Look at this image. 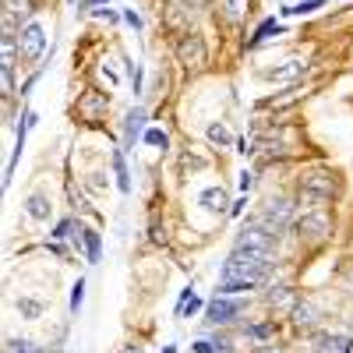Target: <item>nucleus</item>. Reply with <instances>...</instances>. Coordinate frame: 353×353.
<instances>
[{"label":"nucleus","mask_w":353,"mask_h":353,"mask_svg":"<svg viewBox=\"0 0 353 353\" xmlns=\"http://www.w3.org/2000/svg\"><path fill=\"white\" fill-rule=\"evenodd\" d=\"M272 269V251H251V248H233V254L223 261L219 272V293H244L254 290Z\"/></svg>","instance_id":"obj_1"},{"label":"nucleus","mask_w":353,"mask_h":353,"mask_svg":"<svg viewBox=\"0 0 353 353\" xmlns=\"http://www.w3.org/2000/svg\"><path fill=\"white\" fill-rule=\"evenodd\" d=\"M46 50V28L39 21H28L21 32H18V53H21V61H39Z\"/></svg>","instance_id":"obj_2"},{"label":"nucleus","mask_w":353,"mask_h":353,"mask_svg":"<svg viewBox=\"0 0 353 353\" xmlns=\"http://www.w3.org/2000/svg\"><path fill=\"white\" fill-rule=\"evenodd\" d=\"M241 311H244L241 301L226 297V293H216V297L205 304V321H209V325H230V321L237 318Z\"/></svg>","instance_id":"obj_3"},{"label":"nucleus","mask_w":353,"mask_h":353,"mask_svg":"<svg viewBox=\"0 0 353 353\" xmlns=\"http://www.w3.org/2000/svg\"><path fill=\"white\" fill-rule=\"evenodd\" d=\"M272 244H276V233L265 230L258 219H251L237 237V248H251V251H272Z\"/></svg>","instance_id":"obj_4"},{"label":"nucleus","mask_w":353,"mask_h":353,"mask_svg":"<svg viewBox=\"0 0 353 353\" xmlns=\"http://www.w3.org/2000/svg\"><path fill=\"white\" fill-rule=\"evenodd\" d=\"M176 57H181L184 68H201L205 61H209L201 36H181V43H176Z\"/></svg>","instance_id":"obj_5"},{"label":"nucleus","mask_w":353,"mask_h":353,"mask_svg":"<svg viewBox=\"0 0 353 353\" xmlns=\"http://www.w3.org/2000/svg\"><path fill=\"white\" fill-rule=\"evenodd\" d=\"M301 233H307V237H314V241L329 237V233H332L329 212H325V209H318V212H307V216L301 219Z\"/></svg>","instance_id":"obj_6"},{"label":"nucleus","mask_w":353,"mask_h":353,"mask_svg":"<svg viewBox=\"0 0 353 353\" xmlns=\"http://www.w3.org/2000/svg\"><path fill=\"white\" fill-rule=\"evenodd\" d=\"M198 205L201 209H209V212H226V191L223 188H205L201 194H198Z\"/></svg>","instance_id":"obj_7"},{"label":"nucleus","mask_w":353,"mask_h":353,"mask_svg":"<svg viewBox=\"0 0 353 353\" xmlns=\"http://www.w3.org/2000/svg\"><path fill=\"white\" fill-rule=\"evenodd\" d=\"M283 32H286V28H283V25H279L276 18H269V21H261V25H258V32H254V36L248 39V46L254 50V46H261L265 39H272V36H283Z\"/></svg>","instance_id":"obj_8"},{"label":"nucleus","mask_w":353,"mask_h":353,"mask_svg":"<svg viewBox=\"0 0 353 353\" xmlns=\"http://www.w3.org/2000/svg\"><path fill=\"white\" fill-rule=\"evenodd\" d=\"M269 304H272V307H283V311H293L301 301H297V293H293L290 286H272V293H269Z\"/></svg>","instance_id":"obj_9"},{"label":"nucleus","mask_w":353,"mask_h":353,"mask_svg":"<svg viewBox=\"0 0 353 353\" xmlns=\"http://www.w3.org/2000/svg\"><path fill=\"white\" fill-rule=\"evenodd\" d=\"M145 121H149V117H145V110H141V106L128 113V121H124V141H128V145H131V141H134V138L141 134Z\"/></svg>","instance_id":"obj_10"},{"label":"nucleus","mask_w":353,"mask_h":353,"mask_svg":"<svg viewBox=\"0 0 353 353\" xmlns=\"http://www.w3.org/2000/svg\"><path fill=\"white\" fill-rule=\"evenodd\" d=\"M113 173H117V188L128 194V191H131V173H128V166H124V152H121V149L113 152Z\"/></svg>","instance_id":"obj_11"},{"label":"nucleus","mask_w":353,"mask_h":353,"mask_svg":"<svg viewBox=\"0 0 353 353\" xmlns=\"http://www.w3.org/2000/svg\"><path fill=\"white\" fill-rule=\"evenodd\" d=\"M297 74H304V61H286V64H283V68H276V71H265V78H276V81L297 78Z\"/></svg>","instance_id":"obj_12"},{"label":"nucleus","mask_w":353,"mask_h":353,"mask_svg":"<svg viewBox=\"0 0 353 353\" xmlns=\"http://www.w3.org/2000/svg\"><path fill=\"white\" fill-rule=\"evenodd\" d=\"M25 212L32 216V219H50V201L43 194H32V198L25 201Z\"/></svg>","instance_id":"obj_13"},{"label":"nucleus","mask_w":353,"mask_h":353,"mask_svg":"<svg viewBox=\"0 0 353 353\" xmlns=\"http://www.w3.org/2000/svg\"><path fill=\"white\" fill-rule=\"evenodd\" d=\"M191 350H194V353H230V343H226L223 336H216V339H198Z\"/></svg>","instance_id":"obj_14"},{"label":"nucleus","mask_w":353,"mask_h":353,"mask_svg":"<svg viewBox=\"0 0 353 353\" xmlns=\"http://www.w3.org/2000/svg\"><path fill=\"white\" fill-rule=\"evenodd\" d=\"M81 241H85V258L88 261H99V233L96 230H81Z\"/></svg>","instance_id":"obj_15"},{"label":"nucleus","mask_w":353,"mask_h":353,"mask_svg":"<svg viewBox=\"0 0 353 353\" xmlns=\"http://www.w3.org/2000/svg\"><path fill=\"white\" fill-rule=\"evenodd\" d=\"M321 8V0H304V4H293V8H279V18H290V14H314Z\"/></svg>","instance_id":"obj_16"},{"label":"nucleus","mask_w":353,"mask_h":353,"mask_svg":"<svg viewBox=\"0 0 353 353\" xmlns=\"http://www.w3.org/2000/svg\"><path fill=\"white\" fill-rule=\"evenodd\" d=\"M209 141H212V145H223V149H226V145H233V134H230L226 124H209Z\"/></svg>","instance_id":"obj_17"},{"label":"nucleus","mask_w":353,"mask_h":353,"mask_svg":"<svg viewBox=\"0 0 353 353\" xmlns=\"http://www.w3.org/2000/svg\"><path fill=\"white\" fill-rule=\"evenodd\" d=\"M325 343H329V350H336V353H353V339H350V336H343V332L325 336Z\"/></svg>","instance_id":"obj_18"},{"label":"nucleus","mask_w":353,"mask_h":353,"mask_svg":"<svg viewBox=\"0 0 353 353\" xmlns=\"http://www.w3.org/2000/svg\"><path fill=\"white\" fill-rule=\"evenodd\" d=\"M293 321L297 325H314V304H297L293 307Z\"/></svg>","instance_id":"obj_19"},{"label":"nucleus","mask_w":353,"mask_h":353,"mask_svg":"<svg viewBox=\"0 0 353 353\" xmlns=\"http://www.w3.org/2000/svg\"><path fill=\"white\" fill-rule=\"evenodd\" d=\"M145 145H152V149H166V145H170V138H166V131H159V128H149V131H145Z\"/></svg>","instance_id":"obj_20"},{"label":"nucleus","mask_w":353,"mask_h":353,"mask_svg":"<svg viewBox=\"0 0 353 353\" xmlns=\"http://www.w3.org/2000/svg\"><path fill=\"white\" fill-rule=\"evenodd\" d=\"M4 14H32V0H4Z\"/></svg>","instance_id":"obj_21"},{"label":"nucleus","mask_w":353,"mask_h":353,"mask_svg":"<svg viewBox=\"0 0 353 353\" xmlns=\"http://www.w3.org/2000/svg\"><path fill=\"white\" fill-rule=\"evenodd\" d=\"M8 353H43V350L28 339H8Z\"/></svg>","instance_id":"obj_22"},{"label":"nucleus","mask_w":353,"mask_h":353,"mask_svg":"<svg viewBox=\"0 0 353 353\" xmlns=\"http://www.w3.org/2000/svg\"><path fill=\"white\" fill-rule=\"evenodd\" d=\"M18 311H21L25 318H39V314H43V304H39V301H28V297H21V301H18Z\"/></svg>","instance_id":"obj_23"},{"label":"nucleus","mask_w":353,"mask_h":353,"mask_svg":"<svg viewBox=\"0 0 353 353\" xmlns=\"http://www.w3.org/2000/svg\"><path fill=\"white\" fill-rule=\"evenodd\" d=\"M81 301H85V279H78V283L71 286V314L81 311Z\"/></svg>","instance_id":"obj_24"},{"label":"nucleus","mask_w":353,"mask_h":353,"mask_svg":"<svg viewBox=\"0 0 353 353\" xmlns=\"http://www.w3.org/2000/svg\"><path fill=\"white\" fill-rule=\"evenodd\" d=\"M71 230H74V219H61V223H57V230H53V237L64 241V237H71Z\"/></svg>","instance_id":"obj_25"},{"label":"nucleus","mask_w":353,"mask_h":353,"mask_svg":"<svg viewBox=\"0 0 353 353\" xmlns=\"http://www.w3.org/2000/svg\"><path fill=\"white\" fill-rule=\"evenodd\" d=\"M248 336H251V339H269V336H272V325H269V321H265V325H251Z\"/></svg>","instance_id":"obj_26"},{"label":"nucleus","mask_w":353,"mask_h":353,"mask_svg":"<svg viewBox=\"0 0 353 353\" xmlns=\"http://www.w3.org/2000/svg\"><path fill=\"white\" fill-rule=\"evenodd\" d=\"M244 8H248V0H226V14H230V18H241Z\"/></svg>","instance_id":"obj_27"},{"label":"nucleus","mask_w":353,"mask_h":353,"mask_svg":"<svg viewBox=\"0 0 353 353\" xmlns=\"http://www.w3.org/2000/svg\"><path fill=\"white\" fill-rule=\"evenodd\" d=\"M0 85H4V99H11V96H14V78H11V71H0Z\"/></svg>","instance_id":"obj_28"},{"label":"nucleus","mask_w":353,"mask_h":353,"mask_svg":"<svg viewBox=\"0 0 353 353\" xmlns=\"http://www.w3.org/2000/svg\"><path fill=\"white\" fill-rule=\"evenodd\" d=\"M254 181H258V176H254V173H251V170H244V173H241V191H244V194H248V191H251V188H254Z\"/></svg>","instance_id":"obj_29"},{"label":"nucleus","mask_w":353,"mask_h":353,"mask_svg":"<svg viewBox=\"0 0 353 353\" xmlns=\"http://www.w3.org/2000/svg\"><path fill=\"white\" fill-rule=\"evenodd\" d=\"M124 21H128L131 28H141V14H138V11H124Z\"/></svg>","instance_id":"obj_30"},{"label":"nucleus","mask_w":353,"mask_h":353,"mask_svg":"<svg viewBox=\"0 0 353 353\" xmlns=\"http://www.w3.org/2000/svg\"><path fill=\"white\" fill-rule=\"evenodd\" d=\"M244 205H248V198H241V201H233V205H230V216H241V212H244Z\"/></svg>","instance_id":"obj_31"},{"label":"nucleus","mask_w":353,"mask_h":353,"mask_svg":"<svg viewBox=\"0 0 353 353\" xmlns=\"http://www.w3.org/2000/svg\"><path fill=\"white\" fill-rule=\"evenodd\" d=\"M258 353H279V346H261Z\"/></svg>","instance_id":"obj_32"},{"label":"nucleus","mask_w":353,"mask_h":353,"mask_svg":"<svg viewBox=\"0 0 353 353\" xmlns=\"http://www.w3.org/2000/svg\"><path fill=\"white\" fill-rule=\"evenodd\" d=\"M88 4H96V8H103V4H110V0H88Z\"/></svg>","instance_id":"obj_33"},{"label":"nucleus","mask_w":353,"mask_h":353,"mask_svg":"<svg viewBox=\"0 0 353 353\" xmlns=\"http://www.w3.org/2000/svg\"><path fill=\"white\" fill-rule=\"evenodd\" d=\"M163 353H176V350H173V346H166V350H163Z\"/></svg>","instance_id":"obj_34"}]
</instances>
